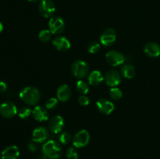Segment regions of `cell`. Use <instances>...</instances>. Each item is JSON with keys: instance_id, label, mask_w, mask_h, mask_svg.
Here are the masks:
<instances>
[{"instance_id": "6da1fadb", "label": "cell", "mask_w": 160, "mask_h": 159, "mask_svg": "<svg viewBox=\"0 0 160 159\" xmlns=\"http://www.w3.org/2000/svg\"><path fill=\"white\" fill-rule=\"evenodd\" d=\"M20 98L23 102L28 105L34 106L39 102L41 99V92L34 87H25L19 94Z\"/></svg>"}, {"instance_id": "7a4b0ae2", "label": "cell", "mask_w": 160, "mask_h": 159, "mask_svg": "<svg viewBox=\"0 0 160 159\" xmlns=\"http://www.w3.org/2000/svg\"><path fill=\"white\" fill-rule=\"evenodd\" d=\"M42 153L49 159H59L62 155L60 143L54 140H48L42 146Z\"/></svg>"}, {"instance_id": "3957f363", "label": "cell", "mask_w": 160, "mask_h": 159, "mask_svg": "<svg viewBox=\"0 0 160 159\" xmlns=\"http://www.w3.org/2000/svg\"><path fill=\"white\" fill-rule=\"evenodd\" d=\"M71 73L77 79H84L88 74V65L84 60L75 61L71 65Z\"/></svg>"}, {"instance_id": "277c9868", "label": "cell", "mask_w": 160, "mask_h": 159, "mask_svg": "<svg viewBox=\"0 0 160 159\" xmlns=\"http://www.w3.org/2000/svg\"><path fill=\"white\" fill-rule=\"evenodd\" d=\"M48 27L52 34L59 35L65 31V20L59 16H52L48 21Z\"/></svg>"}, {"instance_id": "5b68a950", "label": "cell", "mask_w": 160, "mask_h": 159, "mask_svg": "<svg viewBox=\"0 0 160 159\" xmlns=\"http://www.w3.org/2000/svg\"><path fill=\"white\" fill-rule=\"evenodd\" d=\"M38 10L45 18L52 17L56 11V6L52 0H41L38 5Z\"/></svg>"}, {"instance_id": "8992f818", "label": "cell", "mask_w": 160, "mask_h": 159, "mask_svg": "<svg viewBox=\"0 0 160 159\" xmlns=\"http://www.w3.org/2000/svg\"><path fill=\"white\" fill-rule=\"evenodd\" d=\"M125 56L121 52L116 50L109 51L106 55V60L112 66H119L124 63Z\"/></svg>"}, {"instance_id": "52a82bcc", "label": "cell", "mask_w": 160, "mask_h": 159, "mask_svg": "<svg viewBox=\"0 0 160 159\" xmlns=\"http://www.w3.org/2000/svg\"><path fill=\"white\" fill-rule=\"evenodd\" d=\"M90 140V134L86 129H81L75 133L73 138V144L77 148H82L87 146Z\"/></svg>"}, {"instance_id": "ba28073f", "label": "cell", "mask_w": 160, "mask_h": 159, "mask_svg": "<svg viewBox=\"0 0 160 159\" xmlns=\"http://www.w3.org/2000/svg\"><path fill=\"white\" fill-rule=\"evenodd\" d=\"M64 126V119L60 115H55L52 117L48 122V129L54 134L60 133L63 129Z\"/></svg>"}, {"instance_id": "9c48e42d", "label": "cell", "mask_w": 160, "mask_h": 159, "mask_svg": "<svg viewBox=\"0 0 160 159\" xmlns=\"http://www.w3.org/2000/svg\"><path fill=\"white\" fill-rule=\"evenodd\" d=\"M18 112L15 104L10 101H6L0 104V115L6 118H12Z\"/></svg>"}, {"instance_id": "30bf717a", "label": "cell", "mask_w": 160, "mask_h": 159, "mask_svg": "<svg viewBox=\"0 0 160 159\" xmlns=\"http://www.w3.org/2000/svg\"><path fill=\"white\" fill-rule=\"evenodd\" d=\"M117 40V32L113 28H107L100 36V43L103 46L109 47Z\"/></svg>"}, {"instance_id": "8fae6325", "label": "cell", "mask_w": 160, "mask_h": 159, "mask_svg": "<svg viewBox=\"0 0 160 159\" xmlns=\"http://www.w3.org/2000/svg\"><path fill=\"white\" fill-rule=\"evenodd\" d=\"M49 136L48 129L45 126H38L35 128L32 132V140L38 143L46 142Z\"/></svg>"}, {"instance_id": "7c38bea8", "label": "cell", "mask_w": 160, "mask_h": 159, "mask_svg": "<svg viewBox=\"0 0 160 159\" xmlns=\"http://www.w3.org/2000/svg\"><path fill=\"white\" fill-rule=\"evenodd\" d=\"M96 107L101 113L105 115H110L115 109L114 104L106 98H100L97 101Z\"/></svg>"}, {"instance_id": "4fadbf2b", "label": "cell", "mask_w": 160, "mask_h": 159, "mask_svg": "<svg viewBox=\"0 0 160 159\" xmlns=\"http://www.w3.org/2000/svg\"><path fill=\"white\" fill-rule=\"evenodd\" d=\"M105 81L109 87H117L121 83V75L117 70H111L106 73L105 76Z\"/></svg>"}, {"instance_id": "5bb4252c", "label": "cell", "mask_w": 160, "mask_h": 159, "mask_svg": "<svg viewBox=\"0 0 160 159\" xmlns=\"http://www.w3.org/2000/svg\"><path fill=\"white\" fill-rule=\"evenodd\" d=\"M52 45L59 51H67L71 47L70 41L64 36H57L55 37L52 41Z\"/></svg>"}, {"instance_id": "9a60e30c", "label": "cell", "mask_w": 160, "mask_h": 159, "mask_svg": "<svg viewBox=\"0 0 160 159\" xmlns=\"http://www.w3.org/2000/svg\"><path fill=\"white\" fill-rule=\"evenodd\" d=\"M32 115L38 122H45L49 118L48 109L45 107L41 105H37L32 110Z\"/></svg>"}, {"instance_id": "2e32d148", "label": "cell", "mask_w": 160, "mask_h": 159, "mask_svg": "<svg viewBox=\"0 0 160 159\" xmlns=\"http://www.w3.org/2000/svg\"><path fill=\"white\" fill-rule=\"evenodd\" d=\"M144 52L151 58H156L160 55V46L156 42H148L144 46Z\"/></svg>"}, {"instance_id": "e0dca14e", "label": "cell", "mask_w": 160, "mask_h": 159, "mask_svg": "<svg viewBox=\"0 0 160 159\" xmlns=\"http://www.w3.org/2000/svg\"><path fill=\"white\" fill-rule=\"evenodd\" d=\"M20 155L18 147L11 145L2 151L1 154V159H17Z\"/></svg>"}, {"instance_id": "ac0fdd59", "label": "cell", "mask_w": 160, "mask_h": 159, "mask_svg": "<svg viewBox=\"0 0 160 159\" xmlns=\"http://www.w3.org/2000/svg\"><path fill=\"white\" fill-rule=\"evenodd\" d=\"M57 98L59 101L67 102L71 96V90L67 84H62L57 89Z\"/></svg>"}, {"instance_id": "d6986e66", "label": "cell", "mask_w": 160, "mask_h": 159, "mask_svg": "<svg viewBox=\"0 0 160 159\" xmlns=\"http://www.w3.org/2000/svg\"><path fill=\"white\" fill-rule=\"evenodd\" d=\"M105 80V77L99 70H94L88 76V84L92 86H98Z\"/></svg>"}, {"instance_id": "ffe728a7", "label": "cell", "mask_w": 160, "mask_h": 159, "mask_svg": "<svg viewBox=\"0 0 160 159\" xmlns=\"http://www.w3.org/2000/svg\"><path fill=\"white\" fill-rule=\"evenodd\" d=\"M121 73L123 77L126 78V79H132L135 76V68H134V65L130 63L124 64L121 67Z\"/></svg>"}, {"instance_id": "44dd1931", "label": "cell", "mask_w": 160, "mask_h": 159, "mask_svg": "<svg viewBox=\"0 0 160 159\" xmlns=\"http://www.w3.org/2000/svg\"><path fill=\"white\" fill-rule=\"evenodd\" d=\"M76 89L80 94L86 95L89 91V85L86 81L83 80H78L76 84Z\"/></svg>"}, {"instance_id": "7402d4cb", "label": "cell", "mask_w": 160, "mask_h": 159, "mask_svg": "<svg viewBox=\"0 0 160 159\" xmlns=\"http://www.w3.org/2000/svg\"><path fill=\"white\" fill-rule=\"evenodd\" d=\"M52 33L49 30H42L38 34V39L42 43H47L52 37Z\"/></svg>"}, {"instance_id": "603a6c76", "label": "cell", "mask_w": 160, "mask_h": 159, "mask_svg": "<svg viewBox=\"0 0 160 159\" xmlns=\"http://www.w3.org/2000/svg\"><path fill=\"white\" fill-rule=\"evenodd\" d=\"M109 96L113 100H120L123 97V92L120 88L117 87H111L109 90Z\"/></svg>"}, {"instance_id": "cb8c5ba5", "label": "cell", "mask_w": 160, "mask_h": 159, "mask_svg": "<svg viewBox=\"0 0 160 159\" xmlns=\"http://www.w3.org/2000/svg\"><path fill=\"white\" fill-rule=\"evenodd\" d=\"M18 115L21 119H27L32 114V110L28 107H21L18 110Z\"/></svg>"}, {"instance_id": "d4e9b609", "label": "cell", "mask_w": 160, "mask_h": 159, "mask_svg": "<svg viewBox=\"0 0 160 159\" xmlns=\"http://www.w3.org/2000/svg\"><path fill=\"white\" fill-rule=\"evenodd\" d=\"M59 142L60 144L67 145L71 140V135L68 132H61L59 135Z\"/></svg>"}, {"instance_id": "484cf974", "label": "cell", "mask_w": 160, "mask_h": 159, "mask_svg": "<svg viewBox=\"0 0 160 159\" xmlns=\"http://www.w3.org/2000/svg\"><path fill=\"white\" fill-rule=\"evenodd\" d=\"M88 51L91 54H95L98 52L101 48V45L98 41H92L88 45Z\"/></svg>"}, {"instance_id": "4316f807", "label": "cell", "mask_w": 160, "mask_h": 159, "mask_svg": "<svg viewBox=\"0 0 160 159\" xmlns=\"http://www.w3.org/2000/svg\"><path fill=\"white\" fill-rule=\"evenodd\" d=\"M58 103H59V100L58 98H50L45 102V108H46L48 110H52L55 109L58 105Z\"/></svg>"}, {"instance_id": "83f0119b", "label": "cell", "mask_w": 160, "mask_h": 159, "mask_svg": "<svg viewBox=\"0 0 160 159\" xmlns=\"http://www.w3.org/2000/svg\"><path fill=\"white\" fill-rule=\"evenodd\" d=\"M66 156L67 159H78V152L75 147H70L66 151Z\"/></svg>"}, {"instance_id": "f1b7e54d", "label": "cell", "mask_w": 160, "mask_h": 159, "mask_svg": "<svg viewBox=\"0 0 160 159\" xmlns=\"http://www.w3.org/2000/svg\"><path fill=\"white\" fill-rule=\"evenodd\" d=\"M78 103L81 106H88L90 104V99H89V98L88 96L82 94L81 96H80L78 98Z\"/></svg>"}, {"instance_id": "f546056e", "label": "cell", "mask_w": 160, "mask_h": 159, "mask_svg": "<svg viewBox=\"0 0 160 159\" xmlns=\"http://www.w3.org/2000/svg\"><path fill=\"white\" fill-rule=\"evenodd\" d=\"M28 149H29L30 151L31 152H36L38 149V143L33 141L31 140V141H30V143H28Z\"/></svg>"}, {"instance_id": "4dcf8cb0", "label": "cell", "mask_w": 160, "mask_h": 159, "mask_svg": "<svg viewBox=\"0 0 160 159\" xmlns=\"http://www.w3.org/2000/svg\"><path fill=\"white\" fill-rule=\"evenodd\" d=\"M7 90V84L4 81L0 80V93H4Z\"/></svg>"}, {"instance_id": "1f68e13d", "label": "cell", "mask_w": 160, "mask_h": 159, "mask_svg": "<svg viewBox=\"0 0 160 159\" xmlns=\"http://www.w3.org/2000/svg\"><path fill=\"white\" fill-rule=\"evenodd\" d=\"M2 31H3V25H2V23L0 22V34H1Z\"/></svg>"}, {"instance_id": "d6a6232c", "label": "cell", "mask_w": 160, "mask_h": 159, "mask_svg": "<svg viewBox=\"0 0 160 159\" xmlns=\"http://www.w3.org/2000/svg\"><path fill=\"white\" fill-rule=\"evenodd\" d=\"M28 1L29 2H37V1H38V0H28Z\"/></svg>"}]
</instances>
